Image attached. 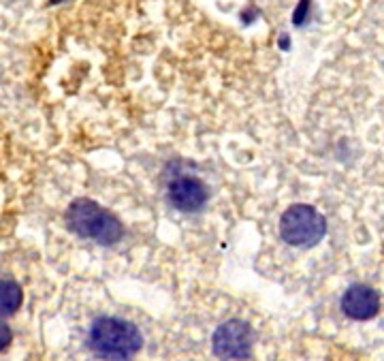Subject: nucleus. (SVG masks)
<instances>
[{"label": "nucleus", "mask_w": 384, "mask_h": 361, "mask_svg": "<svg viewBox=\"0 0 384 361\" xmlns=\"http://www.w3.org/2000/svg\"><path fill=\"white\" fill-rule=\"evenodd\" d=\"M169 201L182 212H197L207 203V188L199 178L180 176L169 184Z\"/></svg>", "instance_id": "nucleus-5"}, {"label": "nucleus", "mask_w": 384, "mask_h": 361, "mask_svg": "<svg viewBox=\"0 0 384 361\" xmlns=\"http://www.w3.org/2000/svg\"><path fill=\"white\" fill-rule=\"evenodd\" d=\"M88 345L103 360L124 361L130 360L141 349L143 340L133 323L113 317H103L94 321V325L90 327Z\"/></svg>", "instance_id": "nucleus-2"}, {"label": "nucleus", "mask_w": 384, "mask_h": 361, "mask_svg": "<svg viewBox=\"0 0 384 361\" xmlns=\"http://www.w3.org/2000/svg\"><path fill=\"white\" fill-rule=\"evenodd\" d=\"M214 353L222 360H244L252 349V332L244 321H229L214 334Z\"/></svg>", "instance_id": "nucleus-4"}, {"label": "nucleus", "mask_w": 384, "mask_h": 361, "mask_svg": "<svg viewBox=\"0 0 384 361\" xmlns=\"http://www.w3.org/2000/svg\"><path fill=\"white\" fill-rule=\"evenodd\" d=\"M0 304H2V315H13L19 304H21V289L13 280H4L0 289Z\"/></svg>", "instance_id": "nucleus-7"}, {"label": "nucleus", "mask_w": 384, "mask_h": 361, "mask_svg": "<svg viewBox=\"0 0 384 361\" xmlns=\"http://www.w3.org/2000/svg\"><path fill=\"white\" fill-rule=\"evenodd\" d=\"M310 2H312V0H301L299 6L295 9V13H293V24H295V26H303V21H306V17H308V11H310Z\"/></svg>", "instance_id": "nucleus-8"}, {"label": "nucleus", "mask_w": 384, "mask_h": 361, "mask_svg": "<svg viewBox=\"0 0 384 361\" xmlns=\"http://www.w3.org/2000/svg\"><path fill=\"white\" fill-rule=\"evenodd\" d=\"M66 225L79 238L92 240L103 246H111L124 235L122 223L111 212L103 210L96 201L90 199H77L68 205Z\"/></svg>", "instance_id": "nucleus-1"}, {"label": "nucleus", "mask_w": 384, "mask_h": 361, "mask_svg": "<svg viewBox=\"0 0 384 361\" xmlns=\"http://www.w3.org/2000/svg\"><path fill=\"white\" fill-rule=\"evenodd\" d=\"M342 310L355 321H370L380 312V295L365 285H353L342 298Z\"/></svg>", "instance_id": "nucleus-6"}, {"label": "nucleus", "mask_w": 384, "mask_h": 361, "mask_svg": "<svg viewBox=\"0 0 384 361\" xmlns=\"http://www.w3.org/2000/svg\"><path fill=\"white\" fill-rule=\"evenodd\" d=\"M6 345H9V330L2 325V349H4Z\"/></svg>", "instance_id": "nucleus-9"}, {"label": "nucleus", "mask_w": 384, "mask_h": 361, "mask_svg": "<svg viewBox=\"0 0 384 361\" xmlns=\"http://www.w3.org/2000/svg\"><path fill=\"white\" fill-rule=\"evenodd\" d=\"M327 233L325 216L312 205H291L280 218V235L286 244L308 248L318 244Z\"/></svg>", "instance_id": "nucleus-3"}]
</instances>
